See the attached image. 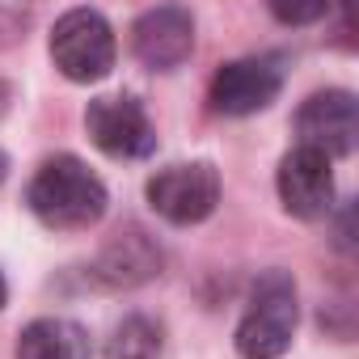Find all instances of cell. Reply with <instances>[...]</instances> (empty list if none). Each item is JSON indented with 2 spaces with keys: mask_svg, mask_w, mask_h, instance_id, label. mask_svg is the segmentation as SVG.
I'll use <instances>...</instances> for the list:
<instances>
[{
  "mask_svg": "<svg viewBox=\"0 0 359 359\" xmlns=\"http://www.w3.org/2000/svg\"><path fill=\"white\" fill-rule=\"evenodd\" d=\"M26 203L39 216V224H47L55 233H81L106 216L110 195L102 187V177L81 156L60 152V156H47L39 165L34 182L26 191Z\"/></svg>",
  "mask_w": 359,
  "mask_h": 359,
  "instance_id": "cell-1",
  "label": "cell"
},
{
  "mask_svg": "<svg viewBox=\"0 0 359 359\" xmlns=\"http://www.w3.org/2000/svg\"><path fill=\"white\" fill-rule=\"evenodd\" d=\"M300 304H296V283L283 271H266L254 283L250 309L237 321V355L241 359H279L292 338H296Z\"/></svg>",
  "mask_w": 359,
  "mask_h": 359,
  "instance_id": "cell-2",
  "label": "cell"
},
{
  "mask_svg": "<svg viewBox=\"0 0 359 359\" xmlns=\"http://www.w3.org/2000/svg\"><path fill=\"white\" fill-rule=\"evenodd\" d=\"M114 30L97 9H72L51 30V60L76 85L102 81L114 68Z\"/></svg>",
  "mask_w": 359,
  "mask_h": 359,
  "instance_id": "cell-3",
  "label": "cell"
},
{
  "mask_svg": "<svg viewBox=\"0 0 359 359\" xmlns=\"http://www.w3.org/2000/svg\"><path fill=\"white\" fill-rule=\"evenodd\" d=\"M148 203L169 224H199L220 203V173L212 161L165 165L148 177Z\"/></svg>",
  "mask_w": 359,
  "mask_h": 359,
  "instance_id": "cell-4",
  "label": "cell"
},
{
  "mask_svg": "<svg viewBox=\"0 0 359 359\" xmlns=\"http://www.w3.org/2000/svg\"><path fill=\"white\" fill-rule=\"evenodd\" d=\"M85 127H89V140L114 161H140V156H152V148H156L148 110L127 93L93 97L85 110Z\"/></svg>",
  "mask_w": 359,
  "mask_h": 359,
  "instance_id": "cell-5",
  "label": "cell"
},
{
  "mask_svg": "<svg viewBox=\"0 0 359 359\" xmlns=\"http://www.w3.org/2000/svg\"><path fill=\"white\" fill-rule=\"evenodd\" d=\"M275 187H279V203L287 216L296 220H321L330 216L334 208V173H330V156L300 144L292 148L283 161H279V177H275Z\"/></svg>",
  "mask_w": 359,
  "mask_h": 359,
  "instance_id": "cell-6",
  "label": "cell"
},
{
  "mask_svg": "<svg viewBox=\"0 0 359 359\" xmlns=\"http://www.w3.org/2000/svg\"><path fill=\"white\" fill-rule=\"evenodd\" d=\"M131 47L144 68L173 72L195 51V18L182 5H156L131 26Z\"/></svg>",
  "mask_w": 359,
  "mask_h": 359,
  "instance_id": "cell-7",
  "label": "cell"
},
{
  "mask_svg": "<svg viewBox=\"0 0 359 359\" xmlns=\"http://www.w3.org/2000/svg\"><path fill=\"white\" fill-rule=\"evenodd\" d=\"M279 89H283V72L275 60H233L212 76L208 102L216 114L245 118V114L266 110L279 97Z\"/></svg>",
  "mask_w": 359,
  "mask_h": 359,
  "instance_id": "cell-8",
  "label": "cell"
},
{
  "mask_svg": "<svg viewBox=\"0 0 359 359\" xmlns=\"http://www.w3.org/2000/svg\"><path fill=\"white\" fill-rule=\"evenodd\" d=\"M296 135L300 144L325 152V156H346L359 135V106L346 89H321L313 93L300 114H296Z\"/></svg>",
  "mask_w": 359,
  "mask_h": 359,
  "instance_id": "cell-9",
  "label": "cell"
},
{
  "mask_svg": "<svg viewBox=\"0 0 359 359\" xmlns=\"http://www.w3.org/2000/svg\"><path fill=\"white\" fill-rule=\"evenodd\" d=\"M161 262H165L161 245L140 224H123L118 233L106 237V245H102V254L93 258L89 271H93V279L102 287L123 292V287H140V283L156 279L161 275Z\"/></svg>",
  "mask_w": 359,
  "mask_h": 359,
  "instance_id": "cell-10",
  "label": "cell"
},
{
  "mask_svg": "<svg viewBox=\"0 0 359 359\" xmlns=\"http://www.w3.org/2000/svg\"><path fill=\"white\" fill-rule=\"evenodd\" d=\"M18 359H89V338L68 317H39L22 330Z\"/></svg>",
  "mask_w": 359,
  "mask_h": 359,
  "instance_id": "cell-11",
  "label": "cell"
},
{
  "mask_svg": "<svg viewBox=\"0 0 359 359\" xmlns=\"http://www.w3.org/2000/svg\"><path fill=\"white\" fill-rule=\"evenodd\" d=\"M161 355V330L148 317H123L106 342V359H156Z\"/></svg>",
  "mask_w": 359,
  "mask_h": 359,
  "instance_id": "cell-12",
  "label": "cell"
},
{
  "mask_svg": "<svg viewBox=\"0 0 359 359\" xmlns=\"http://www.w3.org/2000/svg\"><path fill=\"white\" fill-rule=\"evenodd\" d=\"M334 0H266V9L283 22V26H313L330 13Z\"/></svg>",
  "mask_w": 359,
  "mask_h": 359,
  "instance_id": "cell-13",
  "label": "cell"
},
{
  "mask_svg": "<svg viewBox=\"0 0 359 359\" xmlns=\"http://www.w3.org/2000/svg\"><path fill=\"white\" fill-rule=\"evenodd\" d=\"M34 18V0H0V47H13Z\"/></svg>",
  "mask_w": 359,
  "mask_h": 359,
  "instance_id": "cell-14",
  "label": "cell"
},
{
  "mask_svg": "<svg viewBox=\"0 0 359 359\" xmlns=\"http://www.w3.org/2000/svg\"><path fill=\"white\" fill-rule=\"evenodd\" d=\"M9 102H13V89H9L5 81H0V114H5V110H9Z\"/></svg>",
  "mask_w": 359,
  "mask_h": 359,
  "instance_id": "cell-15",
  "label": "cell"
},
{
  "mask_svg": "<svg viewBox=\"0 0 359 359\" xmlns=\"http://www.w3.org/2000/svg\"><path fill=\"white\" fill-rule=\"evenodd\" d=\"M5 173H9V161H5V152H0V182H5Z\"/></svg>",
  "mask_w": 359,
  "mask_h": 359,
  "instance_id": "cell-16",
  "label": "cell"
},
{
  "mask_svg": "<svg viewBox=\"0 0 359 359\" xmlns=\"http://www.w3.org/2000/svg\"><path fill=\"white\" fill-rule=\"evenodd\" d=\"M5 296H9V287H5V279H0V309H5Z\"/></svg>",
  "mask_w": 359,
  "mask_h": 359,
  "instance_id": "cell-17",
  "label": "cell"
}]
</instances>
